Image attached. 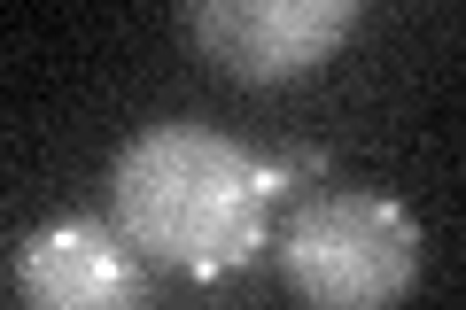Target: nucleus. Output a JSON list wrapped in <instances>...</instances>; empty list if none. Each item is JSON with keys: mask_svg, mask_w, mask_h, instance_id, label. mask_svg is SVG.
Instances as JSON below:
<instances>
[{"mask_svg": "<svg viewBox=\"0 0 466 310\" xmlns=\"http://www.w3.org/2000/svg\"><path fill=\"white\" fill-rule=\"evenodd\" d=\"M24 310H148V264L109 217H47L16 241Z\"/></svg>", "mask_w": 466, "mask_h": 310, "instance_id": "nucleus-4", "label": "nucleus"}, {"mask_svg": "<svg viewBox=\"0 0 466 310\" xmlns=\"http://www.w3.org/2000/svg\"><path fill=\"white\" fill-rule=\"evenodd\" d=\"M358 16V0H195L179 24L210 70L241 85H296L342 55Z\"/></svg>", "mask_w": 466, "mask_h": 310, "instance_id": "nucleus-3", "label": "nucleus"}, {"mask_svg": "<svg viewBox=\"0 0 466 310\" xmlns=\"http://www.w3.org/2000/svg\"><path fill=\"white\" fill-rule=\"evenodd\" d=\"M420 217L389 195H319L280 233V279L311 310H397L420 287Z\"/></svg>", "mask_w": 466, "mask_h": 310, "instance_id": "nucleus-2", "label": "nucleus"}, {"mask_svg": "<svg viewBox=\"0 0 466 310\" xmlns=\"http://www.w3.org/2000/svg\"><path fill=\"white\" fill-rule=\"evenodd\" d=\"M265 155L195 116L133 132L109 164V225L140 264L226 279L265 256Z\"/></svg>", "mask_w": 466, "mask_h": 310, "instance_id": "nucleus-1", "label": "nucleus"}]
</instances>
